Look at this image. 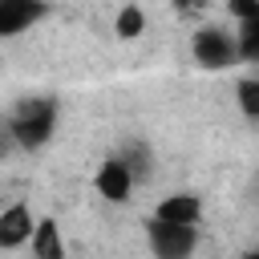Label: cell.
I'll list each match as a JSON object with an SVG mask.
<instances>
[{"instance_id":"obj_14","label":"cell","mask_w":259,"mask_h":259,"mask_svg":"<svg viewBox=\"0 0 259 259\" xmlns=\"http://www.w3.org/2000/svg\"><path fill=\"white\" fill-rule=\"evenodd\" d=\"M247 259H259V251H255V255H247Z\"/></svg>"},{"instance_id":"obj_3","label":"cell","mask_w":259,"mask_h":259,"mask_svg":"<svg viewBox=\"0 0 259 259\" xmlns=\"http://www.w3.org/2000/svg\"><path fill=\"white\" fill-rule=\"evenodd\" d=\"M146 239H150V251L154 259H190L194 243H198V231L194 227H182V223H162L154 219L146 227Z\"/></svg>"},{"instance_id":"obj_5","label":"cell","mask_w":259,"mask_h":259,"mask_svg":"<svg viewBox=\"0 0 259 259\" xmlns=\"http://www.w3.org/2000/svg\"><path fill=\"white\" fill-rule=\"evenodd\" d=\"M32 231H36V223H32V210L24 202H12V206L0 210V247L4 251H16L20 243H32Z\"/></svg>"},{"instance_id":"obj_7","label":"cell","mask_w":259,"mask_h":259,"mask_svg":"<svg viewBox=\"0 0 259 259\" xmlns=\"http://www.w3.org/2000/svg\"><path fill=\"white\" fill-rule=\"evenodd\" d=\"M154 219H162V223H182V227H194V223L202 219V198H198V194H190V190L166 194V198L158 202Z\"/></svg>"},{"instance_id":"obj_10","label":"cell","mask_w":259,"mask_h":259,"mask_svg":"<svg viewBox=\"0 0 259 259\" xmlns=\"http://www.w3.org/2000/svg\"><path fill=\"white\" fill-rule=\"evenodd\" d=\"M235 101H239L243 117L259 121V77H243V81L235 85Z\"/></svg>"},{"instance_id":"obj_13","label":"cell","mask_w":259,"mask_h":259,"mask_svg":"<svg viewBox=\"0 0 259 259\" xmlns=\"http://www.w3.org/2000/svg\"><path fill=\"white\" fill-rule=\"evenodd\" d=\"M146 158H150V154H146V146H130V150H125V166L134 170V178H142V174L150 170V162H146Z\"/></svg>"},{"instance_id":"obj_12","label":"cell","mask_w":259,"mask_h":259,"mask_svg":"<svg viewBox=\"0 0 259 259\" xmlns=\"http://www.w3.org/2000/svg\"><path fill=\"white\" fill-rule=\"evenodd\" d=\"M227 12L243 24V20H255L259 16V0H227Z\"/></svg>"},{"instance_id":"obj_2","label":"cell","mask_w":259,"mask_h":259,"mask_svg":"<svg viewBox=\"0 0 259 259\" xmlns=\"http://www.w3.org/2000/svg\"><path fill=\"white\" fill-rule=\"evenodd\" d=\"M190 49H194V61L202 69H231L239 61V36H231L227 28H214V24L198 28Z\"/></svg>"},{"instance_id":"obj_8","label":"cell","mask_w":259,"mask_h":259,"mask_svg":"<svg viewBox=\"0 0 259 259\" xmlns=\"http://www.w3.org/2000/svg\"><path fill=\"white\" fill-rule=\"evenodd\" d=\"M32 259H65V239L53 219H40L32 231Z\"/></svg>"},{"instance_id":"obj_4","label":"cell","mask_w":259,"mask_h":259,"mask_svg":"<svg viewBox=\"0 0 259 259\" xmlns=\"http://www.w3.org/2000/svg\"><path fill=\"white\" fill-rule=\"evenodd\" d=\"M134 170L125 166V158H105L97 166V194L109 198V202H125L130 190H134Z\"/></svg>"},{"instance_id":"obj_11","label":"cell","mask_w":259,"mask_h":259,"mask_svg":"<svg viewBox=\"0 0 259 259\" xmlns=\"http://www.w3.org/2000/svg\"><path fill=\"white\" fill-rule=\"evenodd\" d=\"M235 36H239V61L259 65V16H255V20H243Z\"/></svg>"},{"instance_id":"obj_6","label":"cell","mask_w":259,"mask_h":259,"mask_svg":"<svg viewBox=\"0 0 259 259\" xmlns=\"http://www.w3.org/2000/svg\"><path fill=\"white\" fill-rule=\"evenodd\" d=\"M49 12L45 0H0V36H16L24 32L32 20H40Z\"/></svg>"},{"instance_id":"obj_1","label":"cell","mask_w":259,"mask_h":259,"mask_svg":"<svg viewBox=\"0 0 259 259\" xmlns=\"http://www.w3.org/2000/svg\"><path fill=\"white\" fill-rule=\"evenodd\" d=\"M53 125H57V101L49 97H28L12 109L8 117V138L20 146V150H40L49 138H53Z\"/></svg>"},{"instance_id":"obj_9","label":"cell","mask_w":259,"mask_h":259,"mask_svg":"<svg viewBox=\"0 0 259 259\" xmlns=\"http://www.w3.org/2000/svg\"><path fill=\"white\" fill-rule=\"evenodd\" d=\"M113 32H117L121 40H134V36H142V32H146V12H142L138 4H125V8L117 12V20H113Z\"/></svg>"}]
</instances>
